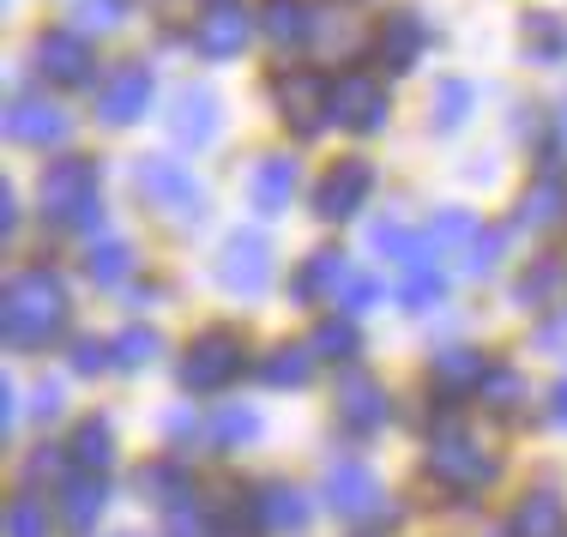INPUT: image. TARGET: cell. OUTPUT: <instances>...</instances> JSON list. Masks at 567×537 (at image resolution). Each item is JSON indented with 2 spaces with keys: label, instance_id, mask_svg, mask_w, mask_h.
<instances>
[{
  "label": "cell",
  "instance_id": "obj_39",
  "mask_svg": "<svg viewBox=\"0 0 567 537\" xmlns=\"http://www.w3.org/2000/svg\"><path fill=\"white\" fill-rule=\"evenodd\" d=\"M49 531H55L49 507L37 502L31 489H24V495H12V507H7V537H49Z\"/></svg>",
  "mask_w": 567,
  "mask_h": 537
},
{
  "label": "cell",
  "instance_id": "obj_15",
  "mask_svg": "<svg viewBox=\"0 0 567 537\" xmlns=\"http://www.w3.org/2000/svg\"><path fill=\"white\" fill-rule=\"evenodd\" d=\"M169 133H175V145H194V152H206V145H218V133H224L218 91H206V85H182V91H175Z\"/></svg>",
  "mask_w": 567,
  "mask_h": 537
},
{
  "label": "cell",
  "instance_id": "obj_49",
  "mask_svg": "<svg viewBox=\"0 0 567 537\" xmlns=\"http://www.w3.org/2000/svg\"><path fill=\"white\" fill-rule=\"evenodd\" d=\"M0 230H19V199H12V187H0Z\"/></svg>",
  "mask_w": 567,
  "mask_h": 537
},
{
  "label": "cell",
  "instance_id": "obj_30",
  "mask_svg": "<svg viewBox=\"0 0 567 537\" xmlns=\"http://www.w3.org/2000/svg\"><path fill=\"white\" fill-rule=\"evenodd\" d=\"M315 362H320V357L308 351V344H272V351L260 357V381L290 393V386H308V381H315Z\"/></svg>",
  "mask_w": 567,
  "mask_h": 537
},
{
  "label": "cell",
  "instance_id": "obj_11",
  "mask_svg": "<svg viewBox=\"0 0 567 537\" xmlns=\"http://www.w3.org/2000/svg\"><path fill=\"white\" fill-rule=\"evenodd\" d=\"M254 31H260V12H248L241 0H212L194 24V49L206 61H236Z\"/></svg>",
  "mask_w": 567,
  "mask_h": 537
},
{
  "label": "cell",
  "instance_id": "obj_25",
  "mask_svg": "<svg viewBox=\"0 0 567 537\" xmlns=\"http://www.w3.org/2000/svg\"><path fill=\"white\" fill-rule=\"evenodd\" d=\"M133 266H140V254H133V241H121V236H97L85 248V278L97 290H121L133 278Z\"/></svg>",
  "mask_w": 567,
  "mask_h": 537
},
{
  "label": "cell",
  "instance_id": "obj_50",
  "mask_svg": "<svg viewBox=\"0 0 567 537\" xmlns=\"http://www.w3.org/2000/svg\"><path fill=\"white\" fill-rule=\"evenodd\" d=\"M0 423H7V428L19 423V386H12V381L0 386Z\"/></svg>",
  "mask_w": 567,
  "mask_h": 537
},
{
  "label": "cell",
  "instance_id": "obj_43",
  "mask_svg": "<svg viewBox=\"0 0 567 537\" xmlns=\"http://www.w3.org/2000/svg\"><path fill=\"white\" fill-rule=\"evenodd\" d=\"M502 248H507V230H477V241H471V254H465V272L471 278L495 272V266H502Z\"/></svg>",
  "mask_w": 567,
  "mask_h": 537
},
{
  "label": "cell",
  "instance_id": "obj_9",
  "mask_svg": "<svg viewBox=\"0 0 567 537\" xmlns=\"http://www.w3.org/2000/svg\"><path fill=\"white\" fill-rule=\"evenodd\" d=\"M369 194H374V164L369 157H339V164L315 182V218L320 224H344V218H357V211L369 206Z\"/></svg>",
  "mask_w": 567,
  "mask_h": 537
},
{
  "label": "cell",
  "instance_id": "obj_36",
  "mask_svg": "<svg viewBox=\"0 0 567 537\" xmlns=\"http://www.w3.org/2000/svg\"><path fill=\"white\" fill-rule=\"evenodd\" d=\"M477 393H483V405H489L495 417H519V405L532 399V393H525V374L519 369H489Z\"/></svg>",
  "mask_w": 567,
  "mask_h": 537
},
{
  "label": "cell",
  "instance_id": "obj_20",
  "mask_svg": "<svg viewBox=\"0 0 567 537\" xmlns=\"http://www.w3.org/2000/svg\"><path fill=\"white\" fill-rule=\"evenodd\" d=\"M103 507H110V477H103V472L66 477L61 495H55V514H61L66 531H91V526L103 519Z\"/></svg>",
  "mask_w": 567,
  "mask_h": 537
},
{
  "label": "cell",
  "instance_id": "obj_26",
  "mask_svg": "<svg viewBox=\"0 0 567 537\" xmlns=\"http://www.w3.org/2000/svg\"><path fill=\"white\" fill-rule=\"evenodd\" d=\"M66 459L79 465V472H110V459H115V423L103 417H79L73 428V441H66Z\"/></svg>",
  "mask_w": 567,
  "mask_h": 537
},
{
  "label": "cell",
  "instance_id": "obj_16",
  "mask_svg": "<svg viewBox=\"0 0 567 537\" xmlns=\"http://www.w3.org/2000/svg\"><path fill=\"white\" fill-rule=\"evenodd\" d=\"M423 49H429V19L416 7H393L381 19V31H374V55H381V66H393V73H411L423 61Z\"/></svg>",
  "mask_w": 567,
  "mask_h": 537
},
{
  "label": "cell",
  "instance_id": "obj_7",
  "mask_svg": "<svg viewBox=\"0 0 567 537\" xmlns=\"http://www.w3.org/2000/svg\"><path fill=\"white\" fill-rule=\"evenodd\" d=\"M278 278V260H272V241H266L260 230H236L224 241L218 254V285L229 290L236 302H260L266 290H272Z\"/></svg>",
  "mask_w": 567,
  "mask_h": 537
},
{
  "label": "cell",
  "instance_id": "obj_41",
  "mask_svg": "<svg viewBox=\"0 0 567 537\" xmlns=\"http://www.w3.org/2000/svg\"><path fill=\"white\" fill-rule=\"evenodd\" d=\"M441 297H447V278H441V266H423V272H411V278H404V290H399V302L411 308V314L435 308Z\"/></svg>",
  "mask_w": 567,
  "mask_h": 537
},
{
  "label": "cell",
  "instance_id": "obj_8",
  "mask_svg": "<svg viewBox=\"0 0 567 537\" xmlns=\"http://www.w3.org/2000/svg\"><path fill=\"white\" fill-rule=\"evenodd\" d=\"M386 115H393V91L381 85L374 73H344L332 79V121H339L344 133H381Z\"/></svg>",
  "mask_w": 567,
  "mask_h": 537
},
{
  "label": "cell",
  "instance_id": "obj_22",
  "mask_svg": "<svg viewBox=\"0 0 567 537\" xmlns=\"http://www.w3.org/2000/svg\"><path fill=\"white\" fill-rule=\"evenodd\" d=\"M483 374H489V357L471 351V344H447V351H435V362H429V381L441 386V399L483 386Z\"/></svg>",
  "mask_w": 567,
  "mask_h": 537
},
{
  "label": "cell",
  "instance_id": "obj_23",
  "mask_svg": "<svg viewBox=\"0 0 567 537\" xmlns=\"http://www.w3.org/2000/svg\"><path fill=\"white\" fill-rule=\"evenodd\" d=\"M260 514H266V531L296 537V531H308V519H315V502H308V489H296V483H266Z\"/></svg>",
  "mask_w": 567,
  "mask_h": 537
},
{
  "label": "cell",
  "instance_id": "obj_19",
  "mask_svg": "<svg viewBox=\"0 0 567 537\" xmlns=\"http://www.w3.org/2000/svg\"><path fill=\"white\" fill-rule=\"evenodd\" d=\"M350 285V260H344V248H315L302 266H296V278H290V302L296 308H308V302H339V290Z\"/></svg>",
  "mask_w": 567,
  "mask_h": 537
},
{
  "label": "cell",
  "instance_id": "obj_13",
  "mask_svg": "<svg viewBox=\"0 0 567 537\" xmlns=\"http://www.w3.org/2000/svg\"><path fill=\"white\" fill-rule=\"evenodd\" d=\"M31 55H37V73L49 79V85H91L97 79V55H91V43L79 31H37V43H31Z\"/></svg>",
  "mask_w": 567,
  "mask_h": 537
},
{
  "label": "cell",
  "instance_id": "obj_47",
  "mask_svg": "<svg viewBox=\"0 0 567 537\" xmlns=\"http://www.w3.org/2000/svg\"><path fill=\"white\" fill-rule=\"evenodd\" d=\"M31 417H61V386L55 381H43V386H37V399H31Z\"/></svg>",
  "mask_w": 567,
  "mask_h": 537
},
{
  "label": "cell",
  "instance_id": "obj_40",
  "mask_svg": "<svg viewBox=\"0 0 567 537\" xmlns=\"http://www.w3.org/2000/svg\"><path fill=\"white\" fill-rule=\"evenodd\" d=\"M164 537H218V519H212V507H199V495H194V502H182L164 514Z\"/></svg>",
  "mask_w": 567,
  "mask_h": 537
},
{
  "label": "cell",
  "instance_id": "obj_38",
  "mask_svg": "<svg viewBox=\"0 0 567 537\" xmlns=\"http://www.w3.org/2000/svg\"><path fill=\"white\" fill-rule=\"evenodd\" d=\"M157 351H164V339H157L152 327H127V332H115V369H152Z\"/></svg>",
  "mask_w": 567,
  "mask_h": 537
},
{
  "label": "cell",
  "instance_id": "obj_18",
  "mask_svg": "<svg viewBox=\"0 0 567 537\" xmlns=\"http://www.w3.org/2000/svg\"><path fill=\"white\" fill-rule=\"evenodd\" d=\"M386 417H393L386 386L374 381V374H344L339 381V423L350 435H374V428H386Z\"/></svg>",
  "mask_w": 567,
  "mask_h": 537
},
{
  "label": "cell",
  "instance_id": "obj_27",
  "mask_svg": "<svg viewBox=\"0 0 567 537\" xmlns=\"http://www.w3.org/2000/svg\"><path fill=\"white\" fill-rule=\"evenodd\" d=\"M140 495L169 514V507L194 502V477H187L182 459H152V465H140Z\"/></svg>",
  "mask_w": 567,
  "mask_h": 537
},
{
  "label": "cell",
  "instance_id": "obj_34",
  "mask_svg": "<svg viewBox=\"0 0 567 537\" xmlns=\"http://www.w3.org/2000/svg\"><path fill=\"white\" fill-rule=\"evenodd\" d=\"M556 290H561V260H556V254H544V260H532L519 272L513 302H519V308H549V302H556Z\"/></svg>",
  "mask_w": 567,
  "mask_h": 537
},
{
  "label": "cell",
  "instance_id": "obj_6",
  "mask_svg": "<svg viewBox=\"0 0 567 537\" xmlns=\"http://www.w3.org/2000/svg\"><path fill=\"white\" fill-rule=\"evenodd\" d=\"M495 472H502V459H495L489 447H477L471 435H458V428H447V435L429 441V477L441 483V489L453 495H477L489 489Z\"/></svg>",
  "mask_w": 567,
  "mask_h": 537
},
{
  "label": "cell",
  "instance_id": "obj_17",
  "mask_svg": "<svg viewBox=\"0 0 567 537\" xmlns=\"http://www.w3.org/2000/svg\"><path fill=\"white\" fill-rule=\"evenodd\" d=\"M296 182H302V164L284 152H266L260 164L248 169V206L260 211V218H278V211L296 206Z\"/></svg>",
  "mask_w": 567,
  "mask_h": 537
},
{
  "label": "cell",
  "instance_id": "obj_46",
  "mask_svg": "<svg viewBox=\"0 0 567 537\" xmlns=\"http://www.w3.org/2000/svg\"><path fill=\"white\" fill-rule=\"evenodd\" d=\"M43 477H61V453L55 447H37L31 459H24V483H43Z\"/></svg>",
  "mask_w": 567,
  "mask_h": 537
},
{
  "label": "cell",
  "instance_id": "obj_44",
  "mask_svg": "<svg viewBox=\"0 0 567 537\" xmlns=\"http://www.w3.org/2000/svg\"><path fill=\"white\" fill-rule=\"evenodd\" d=\"M115 362V344H103V339H73V369L79 374H103Z\"/></svg>",
  "mask_w": 567,
  "mask_h": 537
},
{
  "label": "cell",
  "instance_id": "obj_42",
  "mask_svg": "<svg viewBox=\"0 0 567 537\" xmlns=\"http://www.w3.org/2000/svg\"><path fill=\"white\" fill-rule=\"evenodd\" d=\"M121 19H127V0H79L73 7L79 31H115Z\"/></svg>",
  "mask_w": 567,
  "mask_h": 537
},
{
  "label": "cell",
  "instance_id": "obj_1",
  "mask_svg": "<svg viewBox=\"0 0 567 537\" xmlns=\"http://www.w3.org/2000/svg\"><path fill=\"white\" fill-rule=\"evenodd\" d=\"M66 314H73V302H66L61 272H49V266H24L7 285V302H0V327H7L12 351H43V344H55L66 332Z\"/></svg>",
  "mask_w": 567,
  "mask_h": 537
},
{
  "label": "cell",
  "instance_id": "obj_3",
  "mask_svg": "<svg viewBox=\"0 0 567 537\" xmlns=\"http://www.w3.org/2000/svg\"><path fill=\"white\" fill-rule=\"evenodd\" d=\"M133 187H140V199L157 218H169L175 230H199L206 211H212V194L199 187V176L182 157H140V164H133Z\"/></svg>",
  "mask_w": 567,
  "mask_h": 537
},
{
  "label": "cell",
  "instance_id": "obj_4",
  "mask_svg": "<svg viewBox=\"0 0 567 537\" xmlns=\"http://www.w3.org/2000/svg\"><path fill=\"white\" fill-rule=\"evenodd\" d=\"M241 374H248V344H241L236 332H206V339H194L182 357V393H194V399L229 393Z\"/></svg>",
  "mask_w": 567,
  "mask_h": 537
},
{
  "label": "cell",
  "instance_id": "obj_21",
  "mask_svg": "<svg viewBox=\"0 0 567 537\" xmlns=\"http://www.w3.org/2000/svg\"><path fill=\"white\" fill-rule=\"evenodd\" d=\"M260 37L278 55L302 49L308 37H315V7H308V0H260Z\"/></svg>",
  "mask_w": 567,
  "mask_h": 537
},
{
  "label": "cell",
  "instance_id": "obj_48",
  "mask_svg": "<svg viewBox=\"0 0 567 537\" xmlns=\"http://www.w3.org/2000/svg\"><path fill=\"white\" fill-rule=\"evenodd\" d=\"M549 423H556V428H567V374H561L556 386H549Z\"/></svg>",
  "mask_w": 567,
  "mask_h": 537
},
{
  "label": "cell",
  "instance_id": "obj_32",
  "mask_svg": "<svg viewBox=\"0 0 567 537\" xmlns=\"http://www.w3.org/2000/svg\"><path fill=\"white\" fill-rule=\"evenodd\" d=\"M308 351H315L320 362H350L362 351V332H357V320L350 314H332V320H320L315 332H308Z\"/></svg>",
  "mask_w": 567,
  "mask_h": 537
},
{
  "label": "cell",
  "instance_id": "obj_37",
  "mask_svg": "<svg viewBox=\"0 0 567 537\" xmlns=\"http://www.w3.org/2000/svg\"><path fill=\"white\" fill-rule=\"evenodd\" d=\"M525 55L532 61H561L567 55V31L556 12H525Z\"/></svg>",
  "mask_w": 567,
  "mask_h": 537
},
{
  "label": "cell",
  "instance_id": "obj_33",
  "mask_svg": "<svg viewBox=\"0 0 567 537\" xmlns=\"http://www.w3.org/2000/svg\"><path fill=\"white\" fill-rule=\"evenodd\" d=\"M471 110H477V85L471 79H441L435 85V133H458L471 121Z\"/></svg>",
  "mask_w": 567,
  "mask_h": 537
},
{
  "label": "cell",
  "instance_id": "obj_28",
  "mask_svg": "<svg viewBox=\"0 0 567 537\" xmlns=\"http://www.w3.org/2000/svg\"><path fill=\"white\" fill-rule=\"evenodd\" d=\"M567 218V176L561 169H544L532 187H525L519 199V224H537V230H549V224Z\"/></svg>",
  "mask_w": 567,
  "mask_h": 537
},
{
  "label": "cell",
  "instance_id": "obj_12",
  "mask_svg": "<svg viewBox=\"0 0 567 537\" xmlns=\"http://www.w3.org/2000/svg\"><path fill=\"white\" fill-rule=\"evenodd\" d=\"M152 97H157L152 66H145V61H121L115 73L103 79V91H97V121H103V127H133V121L152 110Z\"/></svg>",
  "mask_w": 567,
  "mask_h": 537
},
{
  "label": "cell",
  "instance_id": "obj_14",
  "mask_svg": "<svg viewBox=\"0 0 567 537\" xmlns=\"http://www.w3.org/2000/svg\"><path fill=\"white\" fill-rule=\"evenodd\" d=\"M7 140L12 145H43V152H55V145L73 140V115L61 110V103H49V97H19V103H7Z\"/></svg>",
  "mask_w": 567,
  "mask_h": 537
},
{
  "label": "cell",
  "instance_id": "obj_29",
  "mask_svg": "<svg viewBox=\"0 0 567 537\" xmlns=\"http://www.w3.org/2000/svg\"><path fill=\"white\" fill-rule=\"evenodd\" d=\"M369 241H374V254H381V260L404 266V272H423V266H435V260H429V241H423V236H411V230H404V224H393V218L374 224Z\"/></svg>",
  "mask_w": 567,
  "mask_h": 537
},
{
  "label": "cell",
  "instance_id": "obj_24",
  "mask_svg": "<svg viewBox=\"0 0 567 537\" xmlns=\"http://www.w3.org/2000/svg\"><path fill=\"white\" fill-rule=\"evenodd\" d=\"M513 537H567V502L556 489H532L513 507Z\"/></svg>",
  "mask_w": 567,
  "mask_h": 537
},
{
  "label": "cell",
  "instance_id": "obj_51",
  "mask_svg": "<svg viewBox=\"0 0 567 537\" xmlns=\"http://www.w3.org/2000/svg\"><path fill=\"white\" fill-rule=\"evenodd\" d=\"M544 344H549L556 357H567V327H544Z\"/></svg>",
  "mask_w": 567,
  "mask_h": 537
},
{
  "label": "cell",
  "instance_id": "obj_5",
  "mask_svg": "<svg viewBox=\"0 0 567 537\" xmlns=\"http://www.w3.org/2000/svg\"><path fill=\"white\" fill-rule=\"evenodd\" d=\"M272 103H278V121L296 140H315L332 121V79L315 73V66H284L272 79Z\"/></svg>",
  "mask_w": 567,
  "mask_h": 537
},
{
  "label": "cell",
  "instance_id": "obj_53",
  "mask_svg": "<svg viewBox=\"0 0 567 537\" xmlns=\"http://www.w3.org/2000/svg\"><path fill=\"white\" fill-rule=\"evenodd\" d=\"M561 121H567V110H561Z\"/></svg>",
  "mask_w": 567,
  "mask_h": 537
},
{
  "label": "cell",
  "instance_id": "obj_52",
  "mask_svg": "<svg viewBox=\"0 0 567 537\" xmlns=\"http://www.w3.org/2000/svg\"><path fill=\"white\" fill-rule=\"evenodd\" d=\"M115 537H140V531H115Z\"/></svg>",
  "mask_w": 567,
  "mask_h": 537
},
{
  "label": "cell",
  "instance_id": "obj_31",
  "mask_svg": "<svg viewBox=\"0 0 567 537\" xmlns=\"http://www.w3.org/2000/svg\"><path fill=\"white\" fill-rule=\"evenodd\" d=\"M260 435V411L254 405H218L206 417V441L218 453H236V447H248V441Z\"/></svg>",
  "mask_w": 567,
  "mask_h": 537
},
{
  "label": "cell",
  "instance_id": "obj_35",
  "mask_svg": "<svg viewBox=\"0 0 567 537\" xmlns=\"http://www.w3.org/2000/svg\"><path fill=\"white\" fill-rule=\"evenodd\" d=\"M423 241H429V260H435V254H471L477 218H471V211H441V218L423 230Z\"/></svg>",
  "mask_w": 567,
  "mask_h": 537
},
{
  "label": "cell",
  "instance_id": "obj_10",
  "mask_svg": "<svg viewBox=\"0 0 567 537\" xmlns=\"http://www.w3.org/2000/svg\"><path fill=\"white\" fill-rule=\"evenodd\" d=\"M320 495H327V507L339 519H381L386 514V489L362 459H332L327 465V489Z\"/></svg>",
  "mask_w": 567,
  "mask_h": 537
},
{
  "label": "cell",
  "instance_id": "obj_2",
  "mask_svg": "<svg viewBox=\"0 0 567 537\" xmlns=\"http://www.w3.org/2000/svg\"><path fill=\"white\" fill-rule=\"evenodd\" d=\"M37 206L55 230H97L103 224V164L85 152H66L37 176Z\"/></svg>",
  "mask_w": 567,
  "mask_h": 537
},
{
  "label": "cell",
  "instance_id": "obj_45",
  "mask_svg": "<svg viewBox=\"0 0 567 537\" xmlns=\"http://www.w3.org/2000/svg\"><path fill=\"white\" fill-rule=\"evenodd\" d=\"M374 302H381V285L350 272V285L339 290V308H344V314H362V308H374Z\"/></svg>",
  "mask_w": 567,
  "mask_h": 537
}]
</instances>
